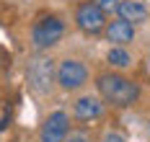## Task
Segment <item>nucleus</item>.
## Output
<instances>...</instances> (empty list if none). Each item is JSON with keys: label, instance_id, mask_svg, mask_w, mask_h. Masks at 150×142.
I'll use <instances>...</instances> for the list:
<instances>
[{"label": "nucleus", "instance_id": "7", "mask_svg": "<svg viewBox=\"0 0 150 142\" xmlns=\"http://www.w3.org/2000/svg\"><path fill=\"white\" fill-rule=\"evenodd\" d=\"M73 111L80 122H91V119H98L104 114V103L96 96H83V98H78L73 103Z\"/></svg>", "mask_w": 150, "mask_h": 142}, {"label": "nucleus", "instance_id": "4", "mask_svg": "<svg viewBox=\"0 0 150 142\" xmlns=\"http://www.w3.org/2000/svg\"><path fill=\"white\" fill-rule=\"evenodd\" d=\"M88 80V70L86 65L78 62V60H62L57 67V83H60L62 91H78L83 88Z\"/></svg>", "mask_w": 150, "mask_h": 142}, {"label": "nucleus", "instance_id": "10", "mask_svg": "<svg viewBox=\"0 0 150 142\" xmlns=\"http://www.w3.org/2000/svg\"><path fill=\"white\" fill-rule=\"evenodd\" d=\"M106 60L111 62V67H119V70H124V67H129L132 65V57H129V52L122 47H111L109 49V54H106Z\"/></svg>", "mask_w": 150, "mask_h": 142}, {"label": "nucleus", "instance_id": "12", "mask_svg": "<svg viewBox=\"0 0 150 142\" xmlns=\"http://www.w3.org/2000/svg\"><path fill=\"white\" fill-rule=\"evenodd\" d=\"M93 3H96L104 13L106 11H117V5H119V0H93Z\"/></svg>", "mask_w": 150, "mask_h": 142}, {"label": "nucleus", "instance_id": "1", "mask_svg": "<svg viewBox=\"0 0 150 142\" xmlns=\"http://www.w3.org/2000/svg\"><path fill=\"white\" fill-rule=\"evenodd\" d=\"M96 88H98V93L104 98L106 103H111V106H132L137 98H140V85L132 83L129 78H124V75H98L96 80Z\"/></svg>", "mask_w": 150, "mask_h": 142}, {"label": "nucleus", "instance_id": "11", "mask_svg": "<svg viewBox=\"0 0 150 142\" xmlns=\"http://www.w3.org/2000/svg\"><path fill=\"white\" fill-rule=\"evenodd\" d=\"M65 142H91V137H88V132H67Z\"/></svg>", "mask_w": 150, "mask_h": 142}, {"label": "nucleus", "instance_id": "14", "mask_svg": "<svg viewBox=\"0 0 150 142\" xmlns=\"http://www.w3.org/2000/svg\"><path fill=\"white\" fill-rule=\"evenodd\" d=\"M148 129H150V127H148Z\"/></svg>", "mask_w": 150, "mask_h": 142}, {"label": "nucleus", "instance_id": "2", "mask_svg": "<svg viewBox=\"0 0 150 142\" xmlns=\"http://www.w3.org/2000/svg\"><path fill=\"white\" fill-rule=\"evenodd\" d=\"M26 75H29V85L36 91V93H49L52 85L57 83V67H54V60L47 57V54H36L29 60V67H26Z\"/></svg>", "mask_w": 150, "mask_h": 142}, {"label": "nucleus", "instance_id": "5", "mask_svg": "<svg viewBox=\"0 0 150 142\" xmlns=\"http://www.w3.org/2000/svg\"><path fill=\"white\" fill-rule=\"evenodd\" d=\"M75 23H78V29L83 34H98L101 29L106 26V13L93 3H80L78 5V11H75Z\"/></svg>", "mask_w": 150, "mask_h": 142}, {"label": "nucleus", "instance_id": "8", "mask_svg": "<svg viewBox=\"0 0 150 142\" xmlns=\"http://www.w3.org/2000/svg\"><path fill=\"white\" fill-rule=\"evenodd\" d=\"M117 13H119L122 21H127V23H132V26L148 21V8H145L140 0H119Z\"/></svg>", "mask_w": 150, "mask_h": 142}, {"label": "nucleus", "instance_id": "13", "mask_svg": "<svg viewBox=\"0 0 150 142\" xmlns=\"http://www.w3.org/2000/svg\"><path fill=\"white\" fill-rule=\"evenodd\" d=\"M101 142H127V140H124L122 134H117V132H109V134H106Z\"/></svg>", "mask_w": 150, "mask_h": 142}, {"label": "nucleus", "instance_id": "9", "mask_svg": "<svg viewBox=\"0 0 150 142\" xmlns=\"http://www.w3.org/2000/svg\"><path fill=\"white\" fill-rule=\"evenodd\" d=\"M106 39H109V41H114L117 47L129 44V41L135 39V26H132V23H127V21H122V18H117V21H111V23L106 26Z\"/></svg>", "mask_w": 150, "mask_h": 142}, {"label": "nucleus", "instance_id": "3", "mask_svg": "<svg viewBox=\"0 0 150 142\" xmlns=\"http://www.w3.org/2000/svg\"><path fill=\"white\" fill-rule=\"evenodd\" d=\"M62 34H65V23L57 16H42L31 29V44L39 52H44V49H52L60 41Z\"/></svg>", "mask_w": 150, "mask_h": 142}, {"label": "nucleus", "instance_id": "6", "mask_svg": "<svg viewBox=\"0 0 150 142\" xmlns=\"http://www.w3.org/2000/svg\"><path fill=\"white\" fill-rule=\"evenodd\" d=\"M70 132V116L65 111H54L47 116V122L42 124V132H39V140L42 142H65Z\"/></svg>", "mask_w": 150, "mask_h": 142}]
</instances>
